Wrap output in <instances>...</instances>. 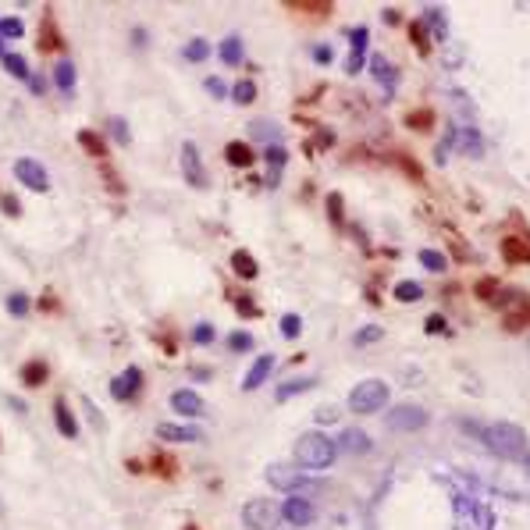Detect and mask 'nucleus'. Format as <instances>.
Instances as JSON below:
<instances>
[{
  "instance_id": "nucleus-41",
  "label": "nucleus",
  "mask_w": 530,
  "mask_h": 530,
  "mask_svg": "<svg viewBox=\"0 0 530 530\" xmlns=\"http://www.w3.org/2000/svg\"><path fill=\"white\" fill-rule=\"evenodd\" d=\"M285 161H289V153H285L282 146H267V164H271L274 171H282V168H285Z\"/></svg>"
},
{
  "instance_id": "nucleus-30",
  "label": "nucleus",
  "mask_w": 530,
  "mask_h": 530,
  "mask_svg": "<svg viewBox=\"0 0 530 530\" xmlns=\"http://www.w3.org/2000/svg\"><path fill=\"white\" fill-rule=\"evenodd\" d=\"M474 292H477V299H484V303H498V296H502V285H498L495 278H481Z\"/></svg>"
},
{
  "instance_id": "nucleus-12",
  "label": "nucleus",
  "mask_w": 530,
  "mask_h": 530,
  "mask_svg": "<svg viewBox=\"0 0 530 530\" xmlns=\"http://www.w3.org/2000/svg\"><path fill=\"white\" fill-rule=\"evenodd\" d=\"M168 402H171V410L182 413V417H200V413H203V399H200L193 388H175Z\"/></svg>"
},
{
  "instance_id": "nucleus-44",
  "label": "nucleus",
  "mask_w": 530,
  "mask_h": 530,
  "mask_svg": "<svg viewBox=\"0 0 530 530\" xmlns=\"http://www.w3.org/2000/svg\"><path fill=\"white\" fill-rule=\"evenodd\" d=\"M410 36H413V43L420 47V54H427V50H431V40L424 36V25H420V22H417V25H410Z\"/></svg>"
},
{
  "instance_id": "nucleus-29",
  "label": "nucleus",
  "mask_w": 530,
  "mask_h": 530,
  "mask_svg": "<svg viewBox=\"0 0 530 530\" xmlns=\"http://www.w3.org/2000/svg\"><path fill=\"white\" fill-rule=\"evenodd\" d=\"M392 292H395L399 303H420L424 299V285H417V282H399Z\"/></svg>"
},
{
  "instance_id": "nucleus-25",
  "label": "nucleus",
  "mask_w": 530,
  "mask_h": 530,
  "mask_svg": "<svg viewBox=\"0 0 530 530\" xmlns=\"http://www.w3.org/2000/svg\"><path fill=\"white\" fill-rule=\"evenodd\" d=\"M182 57L189 61V65H200V61H207V57H210V43H207V40H200V36H193L189 43H185Z\"/></svg>"
},
{
  "instance_id": "nucleus-5",
  "label": "nucleus",
  "mask_w": 530,
  "mask_h": 530,
  "mask_svg": "<svg viewBox=\"0 0 530 530\" xmlns=\"http://www.w3.org/2000/svg\"><path fill=\"white\" fill-rule=\"evenodd\" d=\"M267 484L278 488V491H299V488H310V484H317V481H310L306 474H299V466H285V463H271L267 470H264Z\"/></svg>"
},
{
  "instance_id": "nucleus-49",
  "label": "nucleus",
  "mask_w": 530,
  "mask_h": 530,
  "mask_svg": "<svg viewBox=\"0 0 530 530\" xmlns=\"http://www.w3.org/2000/svg\"><path fill=\"white\" fill-rule=\"evenodd\" d=\"M314 61H317V65H331V47L317 43V47H314Z\"/></svg>"
},
{
  "instance_id": "nucleus-45",
  "label": "nucleus",
  "mask_w": 530,
  "mask_h": 530,
  "mask_svg": "<svg viewBox=\"0 0 530 530\" xmlns=\"http://www.w3.org/2000/svg\"><path fill=\"white\" fill-rule=\"evenodd\" d=\"M111 136H118L121 146H129V125H125L121 118H114V121H111Z\"/></svg>"
},
{
  "instance_id": "nucleus-35",
  "label": "nucleus",
  "mask_w": 530,
  "mask_h": 530,
  "mask_svg": "<svg viewBox=\"0 0 530 530\" xmlns=\"http://www.w3.org/2000/svg\"><path fill=\"white\" fill-rule=\"evenodd\" d=\"M406 125H410L413 132H431L434 114H431V111H413V114H406Z\"/></svg>"
},
{
  "instance_id": "nucleus-47",
  "label": "nucleus",
  "mask_w": 530,
  "mask_h": 530,
  "mask_svg": "<svg viewBox=\"0 0 530 530\" xmlns=\"http://www.w3.org/2000/svg\"><path fill=\"white\" fill-rule=\"evenodd\" d=\"M0 210H4L8 217H18V214H22V207H18V200H15L11 193H4V196H0Z\"/></svg>"
},
{
  "instance_id": "nucleus-31",
  "label": "nucleus",
  "mask_w": 530,
  "mask_h": 530,
  "mask_svg": "<svg viewBox=\"0 0 530 530\" xmlns=\"http://www.w3.org/2000/svg\"><path fill=\"white\" fill-rule=\"evenodd\" d=\"M79 143H82V150H89V153H93V157H104V153H107L104 139H100L97 132H89V129H82V132H79Z\"/></svg>"
},
{
  "instance_id": "nucleus-24",
  "label": "nucleus",
  "mask_w": 530,
  "mask_h": 530,
  "mask_svg": "<svg viewBox=\"0 0 530 530\" xmlns=\"http://www.w3.org/2000/svg\"><path fill=\"white\" fill-rule=\"evenodd\" d=\"M225 157H228V164H235V168H253V161H257V153L249 150L246 143H228V150H225Z\"/></svg>"
},
{
  "instance_id": "nucleus-38",
  "label": "nucleus",
  "mask_w": 530,
  "mask_h": 530,
  "mask_svg": "<svg viewBox=\"0 0 530 530\" xmlns=\"http://www.w3.org/2000/svg\"><path fill=\"white\" fill-rule=\"evenodd\" d=\"M381 335H385V331H381L378 324H367V328L356 331V346H360V349H363V346H374V342H381Z\"/></svg>"
},
{
  "instance_id": "nucleus-17",
  "label": "nucleus",
  "mask_w": 530,
  "mask_h": 530,
  "mask_svg": "<svg viewBox=\"0 0 530 530\" xmlns=\"http://www.w3.org/2000/svg\"><path fill=\"white\" fill-rule=\"evenodd\" d=\"M342 452H353V456H363V452H370V438L363 431H356V427H346L338 434V442H335Z\"/></svg>"
},
{
  "instance_id": "nucleus-23",
  "label": "nucleus",
  "mask_w": 530,
  "mask_h": 530,
  "mask_svg": "<svg viewBox=\"0 0 530 530\" xmlns=\"http://www.w3.org/2000/svg\"><path fill=\"white\" fill-rule=\"evenodd\" d=\"M452 146H459L463 153H470V157H481V153H484L481 136H477V132H470V129H466V132H452Z\"/></svg>"
},
{
  "instance_id": "nucleus-20",
  "label": "nucleus",
  "mask_w": 530,
  "mask_h": 530,
  "mask_svg": "<svg viewBox=\"0 0 530 530\" xmlns=\"http://www.w3.org/2000/svg\"><path fill=\"white\" fill-rule=\"evenodd\" d=\"M0 65H4L15 79H22V82H29V75H33V68H29V61L22 57V54H15V50H4L0 47Z\"/></svg>"
},
{
  "instance_id": "nucleus-8",
  "label": "nucleus",
  "mask_w": 530,
  "mask_h": 530,
  "mask_svg": "<svg viewBox=\"0 0 530 530\" xmlns=\"http://www.w3.org/2000/svg\"><path fill=\"white\" fill-rule=\"evenodd\" d=\"M139 388H143V367H125L118 378L111 381V395L118 402H132L139 395Z\"/></svg>"
},
{
  "instance_id": "nucleus-4",
  "label": "nucleus",
  "mask_w": 530,
  "mask_h": 530,
  "mask_svg": "<svg viewBox=\"0 0 530 530\" xmlns=\"http://www.w3.org/2000/svg\"><path fill=\"white\" fill-rule=\"evenodd\" d=\"M242 523L246 530H274L282 523V506L271 502V498H249L242 506Z\"/></svg>"
},
{
  "instance_id": "nucleus-32",
  "label": "nucleus",
  "mask_w": 530,
  "mask_h": 530,
  "mask_svg": "<svg viewBox=\"0 0 530 530\" xmlns=\"http://www.w3.org/2000/svg\"><path fill=\"white\" fill-rule=\"evenodd\" d=\"M25 36V25H22V18H0V40H22Z\"/></svg>"
},
{
  "instance_id": "nucleus-33",
  "label": "nucleus",
  "mask_w": 530,
  "mask_h": 530,
  "mask_svg": "<svg viewBox=\"0 0 530 530\" xmlns=\"http://www.w3.org/2000/svg\"><path fill=\"white\" fill-rule=\"evenodd\" d=\"M8 310H11V317H29L33 299H29L25 292H11V296H8Z\"/></svg>"
},
{
  "instance_id": "nucleus-43",
  "label": "nucleus",
  "mask_w": 530,
  "mask_h": 530,
  "mask_svg": "<svg viewBox=\"0 0 530 530\" xmlns=\"http://www.w3.org/2000/svg\"><path fill=\"white\" fill-rule=\"evenodd\" d=\"M235 306H239V314H242V317H260L257 303H253V299H246V296H235Z\"/></svg>"
},
{
  "instance_id": "nucleus-54",
  "label": "nucleus",
  "mask_w": 530,
  "mask_h": 530,
  "mask_svg": "<svg viewBox=\"0 0 530 530\" xmlns=\"http://www.w3.org/2000/svg\"><path fill=\"white\" fill-rule=\"evenodd\" d=\"M132 40H136V43H143V47H146V43H150V36H146V33H143V29H136V33H132Z\"/></svg>"
},
{
  "instance_id": "nucleus-55",
  "label": "nucleus",
  "mask_w": 530,
  "mask_h": 530,
  "mask_svg": "<svg viewBox=\"0 0 530 530\" xmlns=\"http://www.w3.org/2000/svg\"><path fill=\"white\" fill-rule=\"evenodd\" d=\"M182 530H200V527H196V523H185V527H182Z\"/></svg>"
},
{
  "instance_id": "nucleus-46",
  "label": "nucleus",
  "mask_w": 530,
  "mask_h": 530,
  "mask_svg": "<svg viewBox=\"0 0 530 530\" xmlns=\"http://www.w3.org/2000/svg\"><path fill=\"white\" fill-rule=\"evenodd\" d=\"M203 86H207V93H210V97H228V86H225L221 79H217V75H210Z\"/></svg>"
},
{
  "instance_id": "nucleus-48",
  "label": "nucleus",
  "mask_w": 530,
  "mask_h": 530,
  "mask_svg": "<svg viewBox=\"0 0 530 530\" xmlns=\"http://www.w3.org/2000/svg\"><path fill=\"white\" fill-rule=\"evenodd\" d=\"M338 417H342V413H338L335 406H324V410H317V417H314V420H317V424H335Z\"/></svg>"
},
{
  "instance_id": "nucleus-9",
  "label": "nucleus",
  "mask_w": 530,
  "mask_h": 530,
  "mask_svg": "<svg viewBox=\"0 0 530 530\" xmlns=\"http://www.w3.org/2000/svg\"><path fill=\"white\" fill-rule=\"evenodd\" d=\"M314 502L310 498H299V495H292V498H285L282 502V520L285 523H292V527H310L314 523Z\"/></svg>"
},
{
  "instance_id": "nucleus-21",
  "label": "nucleus",
  "mask_w": 530,
  "mask_h": 530,
  "mask_svg": "<svg viewBox=\"0 0 530 530\" xmlns=\"http://www.w3.org/2000/svg\"><path fill=\"white\" fill-rule=\"evenodd\" d=\"M502 257H506L509 264H530V242H523V239H516V235L502 239Z\"/></svg>"
},
{
  "instance_id": "nucleus-11",
  "label": "nucleus",
  "mask_w": 530,
  "mask_h": 530,
  "mask_svg": "<svg viewBox=\"0 0 530 530\" xmlns=\"http://www.w3.org/2000/svg\"><path fill=\"white\" fill-rule=\"evenodd\" d=\"M157 438L171 442V445H193V442H200V427H189V424H157Z\"/></svg>"
},
{
  "instance_id": "nucleus-36",
  "label": "nucleus",
  "mask_w": 530,
  "mask_h": 530,
  "mask_svg": "<svg viewBox=\"0 0 530 530\" xmlns=\"http://www.w3.org/2000/svg\"><path fill=\"white\" fill-rule=\"evenodd\" d=\"M40 47H43V50H57V47H61V36H57V29H54V22H50V11H47V18H43V40H40Z\"/></svg>"
},
{
  "instance_id": "nucleus-6",
  "label": "nucleus",
  "mask_w": 530,
  "mask_h": 530,
  "mask_svg": "<svg viewBox=\"0 0 530 530\" xmlns=\"http://www.w3.org/2000/svg\"><path fill=\"white\" fill-rule=\"evenodd\" d=\"M15 178L25 185L29 193H47L50 189V175L36 157H18L15 161Z\"/></svg>"
},
{
  "instance_id": "nucleus-3",
  "label": "nucleus",
  "mask_w": 530,
  "mask_h": 530,
  "mask_svg": "<svg viewBox=\"0 0 530 530\" xmlns=\"http://www.w3.org/2000/svg\"><path fill=\"white\" fill-rule=\"evenodd\" d=\"M388 399H392V392H388V385H385L381 378H367V381H360V385L349 392V410H353L356 417H370V413L385 410Z\"/></svg>"
},
{
  "instance_id": "nucleus-28",
  "label": "nucleus",
  "mask_w": 530,
  "mask_h": 530,
  "mask_svg": "<svg viewBox=\"0 0 530 530\" xmlns=\"http://www.w3.org/2000/svg\"><path fill=\"white\" fill-rule=\"evenodd\" d=\"M232 100H235L239 107H246V104H253V100H257V82H249V79H242V82H235V86H232Z\"/></svg>"
},
{
  "instance_id": "nucleus-34",
  "label": "nucleus",
  "mask_w": 530,
  "mask_h": 530,
  "mask_svg": "<svg viewBox=\"0 0 530 530\" xmlns=\"http://www.w3.org/2000/svg\"><path fill=\"white\" fill-rule=\"evenodd\" d=\"M420 264H424L427 271H434V274H445V267H449V260L438 253V249H424V253H420Z\"/></svg>"
},
{
  "instance_id": "nucleus-37",
  "label": "nucleus",
  "mask_w": 530,
  "mask_h": 530,
  "mask_svg": "<svg viewBox=\"0 0 530 530\" xmlns=\"http://www.w3.org/2000/svg\"><path fill=\"white\" fill-rule=\"evenodd\" d=\"M228 349H232V353H249V349H253V335L232 331V335H228Z\"/></svg>"
},
{
  "instance_id": "nucleus-39",
  "label": "nucleus",
  "mask_w": 530,
  "mask_h": 530,
  "mask_svg": "<svg viewBox=\"0 0 530 530\" xmlns=\"http://www.w3.org/2000/svg\"><path fill=\"white\" fill-rule=\"evenodd\" d=\"M342 214H346V207H342V193H331V196H328V217H331V225H342Z\"/></svg>"
},
{
  "instance_id": "nucleus-1",
  "label": "nucleus",
  "mask_w": 530,
  "mask_h": 530,
  "mask_svg": "<svg viewBox=\"0 0 530 530\" xmlns=\"http://www.w3.org/2000/svg\"><path fill=\"white\" fill-rule=\"evenodd\" d=\"M292 456H296L299 470H328V466L335 463V456H338V445L328 438L324 431H306L296 442Z\"/></svg>"
},
{
  "instance_id": "nucleus-22",
  "label": "nucleus",
  "mask_w": 530,
  "mask_h": 530,
  "mask_svg": "<svg viewBox=\"0 0 530 530\" xmlns=\"http://www.w3.org/2000/svg\"><path fill=\"white\" fill-rule=\"evenodd\" d=\"M47 378H50V370H47L43 360H29V363L22 367V385H29V388H43Z\"/></svg>"
},
{
  "instance_id": "nucleus-50",
  "label": "nucleus",
  "mask_w": 530,
  "mask_h": 530,
  "mask_svg": "<svg viewBox=\"0 0 530 530\" xmlns=\"http://www.w3.org/2000/svg\"><path fill=\"white\" fill-rule=\"evenodd\" d=\"M29 86H33V93H36V97H43V93H47V86H43V75H29Z\"/></svg>"
},
{
  "instance_id": "nucleus-18",
  "label": "nucleus",
  "mask_w": 530,
  "mask_h": 530,
  "mask_svg": "<svg viewBox=\"0 0 530 530\" xmlns=\"http://www.w3.org/2000/svg\"><path fill=\"white\" fill-rule=\"evenodd\" d=\"M232 271L242 278V282H253V278L260 274V264H257L253 253H246V249H235V253H232Z\"/></svg>"
},
{
  "instance_id": "nucleus-52",
  "label": "nucleus",
  "mask_w": 530,
  "mask_h": 530,
  "mask_svg": "<svg viewBox=\"0 0 530 530\" xmlns=\"http://www.w3.org/2000/svg\"><path fill=\"white\" fill-rule=\"evenodd\" d=\"M385 22H388V25H399V22H402V15H399V11H392V8H388V11H385Z\"/></svg>"
},
{
  "instance_id": "nucleus-19",
  "label": "nucleus",
  "mask_w": 530,
  "mask_h": 530,
  "mask_svg": "<svg viewBox=\"0 0 530 530\" xmlns=\"http://www.w3.org/2000/svg\"><path fill=\"white\" fill-rule=\"evenodd\" d=\"M367 57H370V75L378 79L385 89H392V86H395V79H399V72L392 68V61H388V57H381V54H367Z\"/></svg>"
},
{
  "instance_id": "nucleus-15",
  "label": "nucleus",
  "mask_w": 530,
  "mask_h": 530,
  "mask_svg": "<svg viewBox=\"0 0 530 530\" xmlns=\"http://www.w3.org/2000/svg\"><path fill=\"white\" fill-rule=\"evenodd\" d=\"M54 424L65 438H79V420H75V413L65 399H54Z\"/></svg>"
},
{
  "instance_id": "nucleus-26",
  "label": "nucleus",
  "mask_w": 530,
  "mask_h": 530,
  "mask_svg": "<svg viewBox=\"0 0 530 530\" xmlns=\"http://www.w3.org/2000/svg\"><path fill=\"white\" fill-rule=\"evenodd\" d=\"M217 54H221L225 65H242V40H239V36H225Z\"/></svg>"
},
{
  "instance_id": "nucleus-14",
  "label": "nucleus",
  "mask_w": 530,
  "mask_h": 530,
  "mask_svg": "<svg viewBox=\"0 0 530 530\" xmlns=\"http://www.w3.org/2000/svg\"><path fill=\"white\" fill-rule=\"evenodd\" d=\"M54 82H57V89L65 93V97H72V93H75L79 72H75V61H72V57H57V65H54Z\"/></svg>"
},
{
  "instance_id": "nucleus-10",
  "label": "nucleus",
  "mask_w": 530,
  "mask_h": 530,
  "mask_svg": "<svg viewBox=\"0 0 530 530\" xmlns=\"http://www.w3.org/2000/svg\"><path fill=\"white\" fill-rule=\"evenodd\" d=\"M182 171H185V182H189V185H207L203 161H200V150H196L193 139L182 143Z\"/></svg>"
},
{
  "instance_id": "nucleus-53",
  "label": "nucleus",
  "mask_w": 530,
  "mask_h": 530,
  "mask_svg": "<svg viewBox=\"0 0 530 530\" xmlns=\"http://www.w3.org/2000/svg\"><path fill=\"white\" fill-rule=\"evenodd\" d=\"M442 328H445L442 317H431V321H427V331H442Z\"/></svg>"
},
{
  "instance_id": "nucleus-16",
  "label": "nucleus",
  "mask_w": 530,
  "mask_h": 530,
  "mask_svg": "<svg viewBox=\"0 0 530 530\" xmlns=\"http://www.w3.org/2000/svg\"><path fill=\"white\" fill-rule=\"evenodd\" d=\"M367 29L363 25H356V29H349V43H353V54H349V72L356 75L363 65H367Z\"/></svg>"
},
{
  "instance_id": "nucleus-2",
  "label": "nucleus",
  "mask_w": 530,
  "mask_h": 530,
  "mask_svg": "<svg viewBox=\"0 0 530 530\" xmlns=\"http://www.w3.org/2000/svg\"><path fill=\"white\" fill-rule=\"evenodd\" d=\"M481 438L495 456H502V459H523L527 456V434H523L520 424H491Z\"/></svg>"
},
{
  "instance_id": "nucleus-13",
  "label": "nucleus",
  "mask_w": 530,
  "mask_h": 530,
  "mask_svg": "<svg viewBox=\"0 0 530 530\" xmlns=\"http://www.w3.org/2000/svg\"><path fill=\"white\" fill-rule=\"evenodd\" d=\"M271 370H274V356L271 353H264L253 367H249V374H246V378H242V392H257L267 378H271Z\"/></svg>"
},
{
  "instance_id": "nucleus-51",
  "label": "nucleus",
  "mask_w": 530,
  "mask_h": 530,
  "mask_svg": "<svg viewBox=\"0 0 530 530\" xmlns=\"http://www.w3.org/2000/svg\"><path fill=\"white\" fill-rule=\"evenodd\" d=\"M189 374H193V378H196V381H207V378H210V367H193Z\"/></svg>"
},
{
  "instance_id": "nucleus-42",
  "label": "nucleus",
  "mask_w": 530,
  "mask_h": 530,
  "mask_svg": "<svg viewBox=\"0 0 530 530\" xmlns=\"http://www.w3.org/2000/svg\"><path fill=\"white\" fill-rule=\"evenodd\" d=\"M193 342H196V346H210V342H214V328L210 324H196L193 328Z\"/></svg>"
},
{
  "instance_id": "nucleus-27",
  "label": "nucleus",
  "mask_w": 530,
  "mask_h": 530,
  "mask_svg": "<svg viewBox=\"0 0 530 530\" xmlns=\"http://www.w3.org/2000/svg\"><path fill=\"white\" fill-rule=\"evenodd\" d=\"M317 385V378H296V381H285V385H278V399H292V395H299V392H310Z\"/></svg>"
},
{
  "instance_id": "nucleus-40",
  "label": "nucleus",
  "mask_w": 530,
  "mask_h": 530,
  "mask_svg": "<svg viewBox=\"0 0 530 530\" xmlns=\"http://www.w3.org/2000/svg\"><path fill=\"white\" fill-rule=\"evenodd\" d=\"M299 331H303L299 314H285V317H282V335H285V338H299Z\"/></svg>"
},
{
  "instance_id": "nucleus-56",
  "label": "nucleus",
  "mask_w": 530,
  "mask_h": 530,
  "mask_svg": "<svg viewBox=\"0 0 530 530\" xmlns=\"http://www.w3.org/2000/svg\"><path fill=\"white\" fill-rule=\"evenodd\" d=\"M523 463H527V474H530V456H523Z\"/></svg>"
},
{
  "instance_id": "nucleus-7",
  "label": "nucleus",
  "mask_w": 530,
  "mask_h": 530,
  "mask_svg": "<svg viewBox=\"0 0 530 530\" xmlns=\"http://www.w3.org/2000/svg\"><path fill=\"white\" fill-rule=\"evenodd\" d=\"M385 424H388L392 431H424V427H427V410L413 406V402H402V406L388 410Z\"/></svg>"
}]
</instances>
